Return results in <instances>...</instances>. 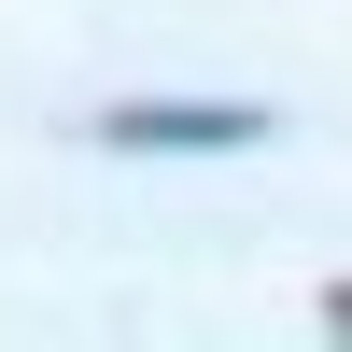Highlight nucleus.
<instances>
[{"label":"nucleus","instance_id":"obj_1","mask_svg":"<svg viewBox=\"0 0 352 352\" xmlns=\"http://www.w3.org/2000/svg\"><path fill=\"white\" fill-rule=\"evenodd\" d=\"M113 141H254V113H240V99H212V113H184V99H141V113H113Z\"/></svg>","mask_w":352,"mask_h":352}]
</instances>
